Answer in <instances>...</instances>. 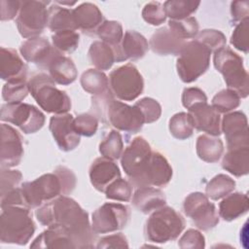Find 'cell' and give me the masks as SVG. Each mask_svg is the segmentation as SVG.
<instances>
[{
	"instance_id": "obj_1",
	"label": "cell",
	"mask_w": 249,
	"mask_h": 249,
	"mask_svg": "<svg viewBox=\"0 0 249 249\" xmlns=\"http://www.w3.org/2000/svg\"><path fill=\"white\" fill-rule=\"evenodd\" d=\"M37 220L51 229L66 234L76 248H92L94 232L88 213L71 197L60 196L36 210Z\"/></svg>"
},
{
	"instance_id": "obj_2",
	"label": "cell",
	"mask_w": 249,
	"mask_h": 249,
	"mask_svg": "<svg viewBox=\"0 0 249 249\" xmlns=\"http://www.w3.org/2000/svg\"><path fill=\"white\" fill-rule=\"evenodd\" d=\"M76 187V176L66 166H57L53 173L43 174L34 181L21 184L25 207L38 208L60 196H67Z\"/></svg>"
},
{
	"instance_id": "obj_3",
	"label": "cell",
	"mask_w": 249,
	"mask_h": 249,
	"mask_svg": "<svg viewBox=\"0 0 249 249\" xmlns=\"http://www.w3.org/2000/svg\"><path fill=\"white\" fill-rule=\"evenodd\" d=\"M35 232L30 209L19 205L2 207L0 240L2 243L25 245Z\"/></svg>"
},
{
	"instance_id": "obj_4",
	"label": "cell",
	"mask_w": 249,
	"mask_h": 249,
	"mask_svg": "<svg viewBox=\"0 0 249 249\" xmlns=\"http://www.w3.org/2000/svg\"><path fill=\"white\" fill-rule=\"evenodd\" d=\"M28 89L37 104L47 113L65 114L71 108L67 93L56 88L55 82L49 74L38 73L28 81Z\"/></svg>"
},
{
	"instance_id": "obj_5",
	"label": "cell",
	"mask_w": 249,
	"mask_h": 249,
	"mask_svg": "<svg viewBox=\"0 0 249 249\" xmlns=\"http://www.w3.org/2000/svg\"><path fill=\"white\" fill-rule=\"evenodd\" d=\"M185 221L173 208L162 206L152 212L144 232L146 239L154 243H166L175 240L183 231Z\"/></svg>"
},
{
	"instance_id": "obj_6",
	"label": "cell",
	"mask_w": 249,
	"mask_h": 249,
	"mask_svg": "<svg viewBox=\"0 0 249 249\" xmlns=\"http://www.w3.org/2000/svg\"><path fill=\"white\" fill-rule=\"evenodd\" d=\"M213 62L216 70L223 75L228 89L236 92L240 98L247 97L249 93L248 73L244 68L242 58L231 49L224 47L214 52Z\"/></svg>"
},
{
	"instance_id": "obj_7",
	"label": "cell",
	"mask_w": 249,
	"mask_h": 249,
	"mask_svg": "<svg viewBox=\"0 0 249 249\" xmlns=\"http://www.w3.org/2000/svg\"><path fill=\"white\" fill-rule=\"evenodd\" d=\"M212 52L198 41L192 40L185 44L178 55L176 68L179 78L184 83H193L204 74L210 65Z\"/></svg>"
},
{
	"instance_id": "obj_8",
	"label": "cell",
	"mask_w": 249,
	"mask_h": 249,
	"mask_svg": "<svg viewBox=\"0 0 249 249\" xmlns=\"http://www.w3.org/2000/svg\"><path fill=\"white\" fill-rule=\"evenodd\" d=\"M108 79L110 91L120 100L132 101L144 89L143 77L132 63L114 69Z\"/></svg>"
},
{
	"instance_id": "obj_9",
	"label": "cell",
	"mask_w": 249,
	"mask_h": 249,
	"mask_svg": "<svg viewBox=\"0 0 249 249\" xmlns=\"http://www.w3.org/2000/svg\"><path fill=\"white\" fill-rule=\"evenodd\" d=\"M0 119L17 125L25 134L37 132L45 124V115L38 108L22 102L3 104Z\"/></svg>"
},
{
	"instance_id": "obj_10",
	"label": "cell",
	"mask_w": 249,
	"mask_h": 249,
	"mask_svg": "<svg viewBox=\"0 0 249 249\" xmlns=\"http://www.w3.org/2000/svg\"><path fill=\"white\" fill-rule=\"evenodd\" d=\"M45 1H21L16 23L23 38H35L44 31L49 21V10Z\"/></svg>"
},
{
	"instance_id": "obj_11",
	"label": "cell",
	"mask_w": 249,
	"mask_h": 249,
	"mask_svg": "<svg viewBox=\"0 0 249 249\" xmlns=\"http://www.w3.org/2000/svg\"><path fill=\"white\" fill-rule=\"evenodd\" d=\"M152 152L150 144L141 136L135 137L123 152L122 167L132 186L136 187L147 167Z\"/></svg>"
},
{
	"instance_id": "obj_12",
	"label": "cell",
	"mask_w": 249,
	"mask_h": 249,
	"mask_svg": "<svg viewBox=\"0 0 249 249\" xmlns=\"http://www.w3.org/2000/svg\"><path fill=\"white\" fill-rule=\"evenodd\" d=\"M130 216L129 208L121 203L106 202L91 217V229L95 234L111 233L124 229Z\"/></svg>"
},
{
	"instance_id": "obj_13",
	"label": "cell",
	"mask_w": 249,
	"mask_h": 249,
	"mask_svg": "<svg viewBox=\"0 0 249 249\" xmlns=\"http://www.w3.org/2000/svg\"><path fill=\"white\" fill-rule=\"evenodd\" d=\"M103 122H108L118 130L129 133H137L145 124L140 110L135 106H129L114 98L108 103Z\"/></svg>"
},
{
	"instance_id": "obj_14",
	"label": "cell",
	"mask_w": 249,
	"mask_h": 249,
	"mask_svg": "<svg viewBox=\"0 0 249 249\" xmlns=\"http://www.w3.org/2000/svg\"><path fill=\"white\" fill-rule=\"evenodd\" d=\"M183 210L185 215L201 231H209L219 223V215L215 205L202 193L190 194L184 200Z\"/></svg>"
},
{
	"instance_id": "obj_15",
	"label": "cell",
	"mask_w": 249,
	"mask_h": 249,
	"mask_svg": "<svg viewBox=\"0 0 249 249\" xmlns=\"http://www.w3.org/2000/svg\"><path fill=\"white\" fill-rule=\"evenodd\" d=\"M50 130L61 151H72L80 144L81 135L75 129L74 118L71 114L53 116L50 120Z\"/></svg>"
},
{
	"instance_id": "obj_16",
	"label": "cell",
	"mask_w": 249,
	"mask_h": 249,
	"mask_svg": "<svg viewBox=\"0 0 249 249\" xmlns=\"http://www.w3.org/2000/svg\"><path fill=\"white\" fill-rule=\"evenodd\" d=\"M23 156L22 137L10 124H1L0 163L2 168L14 167L21 161Z\"/></svg>"
},
{
	"instance_id": "obj_17",
	"label": "cell",
	"mask_w": 249,
	"mask_h": 249,
	"mask_svg": "<svg viewBox=\"0 0 249 249\" xmlns=\"http://www.w3.org/2000/svg\"><path fill=\"white\" fill-rule=\"evenodd\" d=\"M221 130L225 134L228 149L249 146L248 122L242 112L226 114L221 122Z\"/></svg>"
},
{
	"instance_id": "obj_18",
	"label": "cell",
	"mask_w": 249,
	"mask_h": 249,
	"mask_svg": "<svg viewBox=\"0 0 249 249\" xmlns=\"http://www.w3.org/2000/svg\"><path fill=\"white\" fill-rule=\"evenodd\" d=\"M172 177V167L159 152H152L151 158L136 187H164Z\"/></svg>"
},
{
	"instance_id": "obj_19",
	"label": "cell",
	"mask_w": 249,
	"mask_h": 249,
	"mask_svg": "<svg viewBox=\"0 0 249 249\" xmlns=\"http://www.w3.org/2000/svg\"><path fill=\"white\" fill-rule=\"evenodd\" d=\"M19 52L26 61L44 69H47L52 59L59 53L45 37L27 39L20 45Z\"/></svg>"
},
{
	"instance_id": "obj_20",
	"label": "cell",
	"mask_w": 249,
	"mask_h": 249,
	"mask_svg": "<svg viewBox=\"0 0 249 249\" xmlns=\"http://www.w3.org/2000/svg\"><path fill=\"white\" fill-rule=\"evenodd\" d=\"M188 114L192 119L194 128L196 130L211 136H219L222 133L220 113L207 102L192 107Z\"/></svg>"
},
{
	"instance_id": "obj_21",
	"label": "cell",
	"mask_w": 249,
	"mask_h": 249,
	"mask_svg": "<svg viewBox=\"0 0 249 249\" xmlns=\"http://www.w3.org/2000/svg\"><path fill=\"white\" fill-rule=\"evenodd\" d=\"M89 174L91 185L101 193H104L112 182L121 178L117 163L105 157L97 158L92 161Z\"/></svg>"
},
{
	"instance_id": "obj_22",
	"label": "cell",
	"mask_w": 249,
	"mask_h": 249,
	"mask_svg": "<svg viewBox=\"0 0 249 249\" xmlns=\"http://www.w3.org/2000/svg\"><path fill=\"white\" fill-rule=\"evenodd\" d=\"M116 54V61H132L142 58L149 50V44L146 38L134 30H127L119 47L113 48Z\"/></svg>"
},
{
	"instance_id": "obj_23",
	"label": "cell",
	"mask_w": 249,
	"mask_h": 249,
	"mask_svg": "<svg viewBox=\"0 0 249 249\" xmlns=\"http://www.w3.org/2000/svg\"><path fill=\"white\" fill-rule=\"evenodd\" d=\"M0 76L7 83L26 81L27 66L14 49L1 48Z\"/></svg>"
},
{
	"instance_id": "obj_24",
	"label": "cell",
	"mask_w": 249,
	"mask_h": 249,
	"mask_svg": "<svg viewBox=\"0 0 249 249\" xmlns=\"http://www.w3.org/2000/svg\"><path fill=\"white\" fill-rule=\"evenodd\" d=\"M186 43V40L166 26L160 28L152 35L149 47L160 55H179Z\"/></svg>"
},
{
	"instance_id": "obj_25",
	"label": "cell",
	"mask_w": 249,
	"mask_h": 249,
	"mask_svg": "<svg viewBox=\"0 0 249 249\" xmlns=\"http://www.w3.org/2000/svg\"><path fill=\"white\" fill-rule=\"evenodd\" d=\"M73 18L77 29L88 35L96 34L103 23V15L92 3H82L73 10Z\"/></svg>"
},
{
	"instance_id": "obj_26",
	"label": "cell",
	"mask_w": 249,
	"mask_h": 249,
	"mask_svg": "<svg viewBox=\"0 0 249 249\" xmlns=\"http://www.w3.org/2000/svg\"><path fill=\"white\" fill-rule=\"evenodd\" d=\"M165 203L166 198L164 194L154 187H140L132 196L133 206L144 214L152 213L164 206Z\"/></svg>"
},
{
	"instance_id": "obj_27",
	"label": "cell",
	"mask_w": 249,
	"mask_h": 249,
	"mask_svg": "<svg viewBox=\"0 0 249 249\" xmlns=\"http://www.w3.org/2000/svg\"><path fill=\"white\" fill-rule=\"evenodd\" d=\"M47 69L55 84L62 86L72 84L78 76L77 68L72 59L61 53H57L52 59Z\"/></svg>"
},
{
	"instance_id": "obj_28",
	"label": "cell",
	"mask_w": 249,
	"mask_h": 249,
	"mask_svg": "<svg viewBox=\"0 0 249 249\" xmlns=\"http://www.w3.org/2000/svg\"><path fill=\"white\" fill-rule=\"evenodd\" d=\"M222 167L236 177L247 175L249 172V146L228 149L222 160Z\"/></svg>"
},
{
	"instance_id": "obj_29",
	"label": "cell",
	"mask_w": 249,
	"mask_h": 249,
	"mask_svg": "<svg viewBox=\"0 0 249 249\" xmlns=\"http://www.w3.org/2000/svg\"><path fill=\"white\" fill-rule=\"evenodd\" d=\"M248 196L242 193L230 194L219 204V216L225 221H232L248 211Z\"/></svg>"
},
{
	"instance_id": "obj_30",
	"label": "cell",
	"mask_w": 249,
	"mask_h": 249,
	"mask_svg": "<svg viewBox=\"0 0 249 249\" xmlns=\"http://www.w3.org/2000/svg\"><path fill=\"white\" fill-rule=\"evenodd\" d=\"M196 154L198 158L206 162H217L223 155L224 145L220 138L208 134H202L197 137Z\"/></svg>"
},
{
	"instance_id": "obj_31",
	"label": "cell",
	"mask_w": 249,
	"mask_h": 249,
	"mask_svg": "<svg viewBox=\"0 0 249 249\" xmlns=\"http://www.w3.org/2000/svg\"><path fill=\"white\" fill-rule=\"evenodd\" d=\"M88 54L90 63L100 71L110 69L116 62L114 49L102 41L93 42L89 49Z\"/></svg>"
},
{
	"instance_id": "obj_32",
	"label": "cell",
	"mask_w": 249,
	"mask_h": 249,
	"mask_svg": "<svg viewBox=\"0 0 249 249\" xmlns=\"http://www.w3.org/2000/svg\"><path fill=\"white\" fill-rule=\"evenodd\" d=\"M48 27L56 33L65 30H77L73 18V10L61 7L54 3L49 8Z\"/></svg>"
},
{
	"instance_id": "obj_33",
	"label": "cell",
	"mask_w": 249,
	"mask_h": 249,
	"mask_svg": "<svg viewBox=\"0 0 249 249\" xmlns=\"http://www.w3.org/2000/svg\"><path fill=\"white\" fill-rule=\"evenodd\" d=\"M31 248H76L72 240L62 231L48 228L30 244Z\"/></svg>"
},
{
	"instance_id": "obj_34",
	"label": "cell",
	"mask_w": 249,
	"mask_h": 249,
	"mask_svg": "<svg viewBox=\"0 0 249 249\" xmlns=\"http://www.w3.org/2000/svg\"><path fill=\"white\" fill-rule=\"evenodd\" d=\"M80 83L83 89L93 96L102 95L110 90L109 79L102 71L97 69L85 71L81 76Z\"/></svg>"
},
{
	"instance_id": "obj_35",
	"label": "cell",
	"mask_w": 249,
	"mask_h": 249,
	"mask_svg": "<svg viewBox=\"0 0 249 249\" xmlns=\"http://www.w3.org/2000/svg\"><path fill=\"white\" fill-rule=\"evenodd\" d=\"M234 188L235 182L233 179L226 174H218L206 185L205 196L212 200H218L232 193Z\"/></svg>"
},
{
	"instance_id": "obj_36",
	"label": "cell",
	"mask_w": 249,
	"mask_h": 249,
	"mask_svg": "<svg viewBox=\"0 0 249 249\" xmlns=\"http://www.w3.org/2000/svg\"><path fill=\"white\" fill-rule=\"evenodd\" d=\"M199 5V1L168 0L163 3V9L166 17L170 19L179 20L189 18L197 10Z\"/></svg>"
},
{
	"instance_id": "obj_37",
	"label": "cell",
	"mask_w": 249,
	"mask_h": 249,
	"mask_svg": "<svg viewBox=\"0 0 249 249\" xmlns=\"http://www.w3.org/2000/svg\"><path fill=\"white\" fill-rule=\"evenodd\" d=\"M169 131L173 137L179 140L191 137L194 132V125L190 115L180 112L171 117L169 120Z\"/></svg>"
},
{
	"instance_id": "obj_38",
	"label": "cell",
	"mask_w": 249,
	"mask_h": 249,
	"mask_svg": "<svg viewBox=\"0 0 249 249\" xmlns=\"http://www.w3.org/2000/svg\"><path fill=\"white\" fill-rule=\"evenodd\" d=\"M99 152L102 157L112 160L122 157L124 152V143L122 135L118 130H111L108 135L99 144Z\"/></svg>"
},
{
	"instance_id": "obj_39",
	"label": "cell",
	"mask_w": 249,
	"mask_h": 249,
	"mask_svg": "<svg viewBox=\"0 0 249 249\" xmlns=\"http://www.w3.org/2000/svg\"><path fill=\"white\" fill-rule=\"evenodd\" d=\"M80 35L76 30H65L53 34V48L61 54L73 53L79 46Z\"/></svg>"
},
{
	"instance_id": "obj_40",
	"label": "cell",
	"mask_w": 249,
	"mask_h": 249,
	"mask_svg": "<svg viewBox=\"0 0 249 249\" xmlns=\"http://www.w3.org/2000/svg\"><path fill=\"white\" fill-rule=\"evenodd\" d=\"M96 34L102 42L110 45L112 48L119 47L124 38L122 24L116 20H104Z\"/></svg>"
},
{
	"instance_id": "obj_41",
	"label": "cell",
	"mask_w": 249,
	"mask_h": 249,
	"mask_svg": "<svg viewBox=\"0 0 249 249\" xmlns=\"http://www.w3.org/2000/svg\"><path fill=\"white\" fill-rule=\"evenodd\" d=\"M240 104V97L231 89H222L217 92L212 98L211 106L214 107L220 114L229 113Z\"/></svg>"
},
{
	"instance_id": "obj_42",
	"label": "cell",
	"mask_w": 249,
	"mask_h": 249,
	"mask_svg": "<svg viewBox=\"0 0 249 249\" xmlns=\"http://www.w3.org/2000/svg\"><path fill=\"white\" fill-rule=\"evenodd\" d=\"M108 199L118 201H129L132 196V185L129 181L119 178L112 182L105 190Z\"/></svg>"
},
{
	"instance_id": "obj_43",
	"label": "cell",
	"mask_w": 249,
	"mask_h": 249,
	"mask_svg": "<svg viewBox=\"0 0 249 249\" xmlns=\"http://www.w3.org/2000/svg\"><path fill=\"white\" fill-rule=\"evenodd\" d=\"M168 27L184 40L196 38L198 33V23L193 17L179 20L170 19L168 21Z\"/></svg>"
},
{
	"instance_id": "obj_44",
	"label": "cell",
	"mask_w": 249,
	"mask_h": 249,
	"mask_svg": "<svg viewBox=\"0 0 249 249\" xmlns=\"http://www.w3.org/2000/svg\"><path fill=\"white\" fill-rule=\"evenodd\" d=\"M28 92L26 81L6 83L2 89V97L7 103H19L27 96Z\"/></svg>"
},
{
	"instance_id": "obj_45",
	"label": "cell",
	"mask_w": 249,
	"mask_h": 249,
	"mask_svg": "<svg viewBox=\"0 0 249 249\" xmlns=\"http://www.w3.org/2000/svg\"><path fill=\"white\" fill-rule=\"evenodd\" d=\"M196 40L207 47L211 52H216L226 46L225 35L215 29H204L197 33Z\"/></svg>"
},
{
	"instance_id": "obj_46",
	"label": "cell",
	"mask_w": 249,
	"mask_h": 249,
	"mask_svg": "<svg viewBox=\"0 0 249 249\" xmlns=\"http://www.w3.org/2000/svg\"><path fill=\"white\" fill-rule=\"evenodd\" d=\"M74 126L80 135L90 137L96 133L98 127V120L93 114H80L74 118Z\"/></svg>"
},
{
	"instance_id": "obj_47",
	"label": "cell",
	"mask_w": 249,
	"mask_h": 249,
	"mask_svg": "<svg viewBox=\"0 0 249 249\" xmlns=\"http://www.w3.org/2000/svg\"><path fill=\"white\" fill-rule=\"evenodd\" d=\"M142 113L145 124H152L158 121L161 115L160 103L150 97H144L134 104Z\"/></svg>"
},
{
	"instance_id": "obj_48",
	"label": "cell",
	"mask_w": 249,
	"mask_h": 249,
	"mask_svg": "<svg viewBox=\"0 0 249 249\" xmlns=\"http://www.w3.org/2000/svg\"><path fill=\"white\" fill-rule=\"evenodd\" d=\"M143 19L151 25H160L164 22L166 15L163 5L160 2H150L142 10Z\"/></svg>"
},
{
	"instance_id": "obj_49",
	"label": "cell",
	"mask_w": 249,
	"mask_h": 249,
	"mask_svg": "<svg viewBox=\"0 0 249 249\" xmlns=\"http://www.w3.org/2000/svg\"><path fill=\"white\" fill-rule=\"evenodd\" d=\"M231 43L238 51L248 53V18L238 22L235 26L231 37Z\"/></svg>"
},
{
	"instance_id": "obj_50",
	"label": "cell",
	"mask_w": 249,
	"mask_h": 249,
	"mask_svg": "<svg viewBox=\"0 0 249 249\" xmlns=\"http://www.w3.org/2000/svg\"><path fill=\"white\" fill-rule=\"evenodd\" d=\"M22 178L21 173L18 170L2 168L0 174V195L3 196L8 192L18 187Z\"/></svg>"
},
{
	"instance_id": "obj_51",
	"label": "cell",
	"mask_w": 249,
	"mask_h": 249,
	"mask_svg": "<svg viewBox=\"0 0 249 249\" xmlns=\"http://www.w3.org/2000/svg\"><path fill=\"white\" fill-rule=\"evenodd\" d=\"M178 246L183 249H200L205 247V239L200 231L194 229H190L181 236V238L178 241Z\"/></svg>"
},
{
	"instance_id": "obj_52",
	"label": "cell",
	"mask_w": 249,
	"mask_h": 249,
	"mask_svg": "<svg viewBox=\"0 0 249 249\" xmlns=\"http://www.w3.org/2000/svg\"><path fill=\"white\" fill-rule=\"evenodd\" d=\"M207 97L200 89L198 88H187L183 90L182 93V104L188 110L192 107L200 104L206 103Z\"/></svg>"
},
{
	"instance_id": "obj_53",
	"label": "cell",
	"mask_w": 249,
	"mask_h": 249,
	"mask_svg": "<svg viewBox=\"0 0 249 249\" xmlns=\"http://www.w3.org/2000/svg\"><path fill=\"white\" fill-rule=\"evenodd\" d=\"M96 248H128V243L123 233H115L100 238Z\"/></svg>"
},
{
	"instance_id": "obj_54",
	"label": "cell",
	"mask_w": 249,
	"mask_h": 249,
	"mask_svg": "<svg viewBox=\"0 0 249 249\" xmlns=\"http://www.w3.org/2000/svg\"><path fill=\"white\" fill-rule=\"evenodd\" d=\"M1 20H11L19 13L21 1L18 0H1Z\"/></svg>"
},
{
	"instance_id": "obj_55",
	"label": "cell",
	"mask_w": 249,
	"mask_h": 249,
	"mask_svg": "<svg viewBox=\"0 0 249 249\" xmlns=\"http://www.w3.org/2000/svg\"><path fill=\"white\" fill-rule=\"evenodd\" d=\"M9 205H19L25 207L20 187H18L1 196V208Z\"/></svg>"
},
{
	"instance_id": "obj_56",
	"label": "cell",
	"mask_w": 249,
	"mask_h": 249,
	"mask_svg": "<svg viewBox=\"0 0 249 249\" xmlns=\"http://www.w3.org/2000/svg\"><path fill=\"white\" fill-rule=\"evenodd\" d=\"M248 1H234L231 5V18L234 22H240L245 18H248Z\"/></svg>"
}]
</instances>
